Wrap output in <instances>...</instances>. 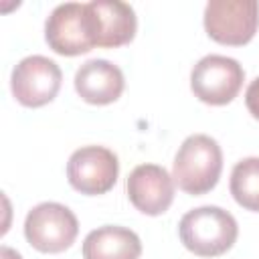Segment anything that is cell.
<instances>
[{"mask_svg":"<svg viewBox=\"0 0 259 259\" xmlns=\"http://www.w3.org/2000/svg\"><path fill=\"white\" fill-rule=\"evenodd\" d=\"M223 172V152L217 140L204 134L188 136L174 156L172 178L188 194L210 192Z\"/></svg>","mask_w":259,"mask_h":259,"instance_id":"1","label":"cell"},{"mask_svg":"<svg viewBox=\"0 0 259 259\" xmlns=\"http://www.w3.org/2000/svg\"><path fill=\"white\" fill-rule=\"evenodd\" d=\"M182 245L198 257H219L227 253L239 235L235 217L221 206H198L188 210L178 225Z\"/></svg>","mask_w":259,"mask_h":259,"instance_id":"2","label":"cell"},{"mask_svg":"<svg viewBox=\"0 0 259 259\" xmlns=\"http://www.w3.org/2000/svg\"><path fill=\"white\" fill-rule=\"evenodd\" d=\"M79 233L77 217L59 202H40L24 219V237L40 253H61L69 249Z\"/></svg>","mask_w":259,"mask_h":259,"instance_id":"3","label":"cell"},{"mask_svg":"<svg viewBox=\"0 0 259 259\" xmlns=\"http://www.w3.org/2000/svg\"><path fill=\"white\" fill-rule=\"evenodd\" d=\"M45 38L47 45L63 57L89 53L95 47V36L87 2L59 4L47 18Z\"/></svg>","mask_w":259,"mask_h":259,"instance_id":"4","label":"cell"},{"mask_svg":"<svg viewBox=\"0 0 259 259\" xmlns=\"http://www.w3.org/2000/svg\"><path fill=\"white\" fill-rule=\"evenodd\" d=\"M257 28L259 2L255 0H210L204 6V30L221 45H247Z\"/></svg>","mask_w":259,"mask_h":259,"instance_id":"5","label":"cell"},{"mask_svg":"<svg viewBox=\"0 0 259 259\" xmlns=\"http://www.w3.org/2000/svg\"><path fill=\"white\" fill-rule=\"evenodd\" d=\"M245 81V71L239 61L223 55L202 57L190 73L192 93L208 105H227L231 103Z\"/></svg>","mask_w":259,"mask_h":259,"instance_id":"6","label":"cell"},{"mask_svg":"<svg viewBox=\"0 0 259 259\" xmlns=\"http://www.w3.org/2000/svg\"><path fill=\"white\" fill-rule=\"evenodd\" d=\"M63 73L55 61L42 55H30L12 69L10 89L20 105L42 107L57 97Z\"/></svg>","mask_w":259,"mask_h":259,"instance_id":"7","label":"cell"},{"mask_svg":"<svg viewBox=\"0 0 259 259\" xmlns=\"http://www.w3.org/2000/svg\"><path fill=\"white\" fill-rule=\"evenodd\" d=\"M119 174L117 156L103 146H85L71 154L67 162L69 184L87 196L105 194L113 188Z\"/></svg>","mask_w":259,"mask_h":259,"instance_id":"8","label":"cell"},{"mask_svg":"<svg viewBox=\"0 0 259 259\" xmlns=\"http://www.w3.org/2000/svg\"><path fill=\"white\" fill-rule=\"evenodd\" d=\"M125 188L130 202L150 217L166 212L174 200V178L158 164L136 166L127 176Z\"/></svg>","mask_w":259,"mask_h":259,"instance_id":"9","label":"cell"},{"mask_svg":"<svg viewBox=\"0 0 259 259\" xmlns=\"http://www.w3.org/2000/svg\"><path fill=\"white\" fill-rule=\"evenodd\" d=\"M93 22L95 47L115 49L134 40L138 18L130 4L119 0H93L87 2Z\"/></svg>","mask_w":259,"mask_h":259,"instance_id":"10","label":"cell"},{"mask_svg":"<svg viewBox=\"0 0 259 259\" xmlns=\"http://www.w3.org/2000/svg\"><path fill=\"white\" fill-rule=\"evenodd\" d=\"M125 81L117 65L105 59H91L75 73V91L91 105H107L119 99Z\"/></svg>","mask_w":259,"mask_h":259,"instance_id":"11","label":"cell"},{"mask_svg":"<svg viewBox=\"0 0 259 259\" xmlns=\"http://www.w3.org/2000/svg\"><path fill=\"white\" fill-rule=\"evenodd\" d=\"M142 241L125 227L105 225L91 231L83 241V259H140Z\"/></svg>","mask_w":259,"mask_h":259,"instance_id":"12","label":"cell"},{"mask_svg":"<svg viewBox=\"0 0 259 259\" xmlns=\"http://www.w3.org/2000/svg\"><path fill=\"white\" fill-rule=\"evenodd\" d=\"M231 194L247 210L259 212V158H243L235 164L229 182Z\"/></svg>","mask_w":259,"mask_h":259,"instance_id":"13","label":"cell"},{"mask_svg":"<svg viewBox=\"0 0 259 259\" xmlns=\"http://www.w3.org/2000/svg\"><path fill=\"white\" fill-rule=\"evenodd\" d=\"M245 105H247L249 113L255 119H259V77L249 83V87L245 91Z\"/></svg>","mask_w":259,"mask_h":259,"instance_id":"14","label":"cell"},{"mask_svg":"<svg viewBox=\"0 0 259 259\" xmlns=\"http://www.w3.org/2000/svg\"><path fill=\"white\" fill-rule=\"evenodd\" d=\"M0 259H22V257H20L18 251H14V249L4 245V247H0Z\"/></svg>","mask_w":259,"mask_h":259,"instance_id":"15","label":"cell"}]
</instances>
